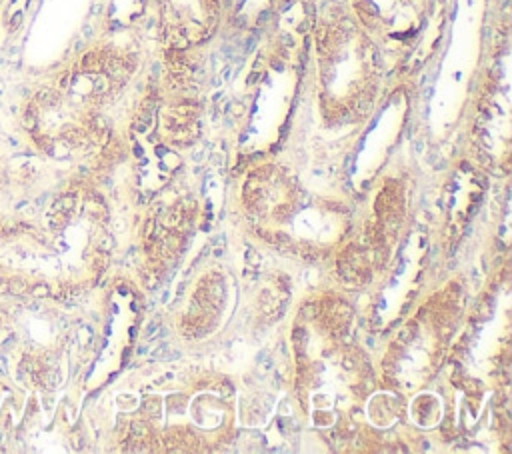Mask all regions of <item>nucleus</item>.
<instances>
[{"label":"nucleus","instance_id":"obj_1","mask_svg":"<svg viewBox=\"0 0 512 454\" xmlns=\"http://www.w3.org/2000/svg\"><path fill=\"white\" fill-rule=\"evenodd\" d=\"M156 4L170 38L180 46L212 34L222 8V0H156Z\"/></svg>","mask_w":512,"mask_h":454}]
</instances>
